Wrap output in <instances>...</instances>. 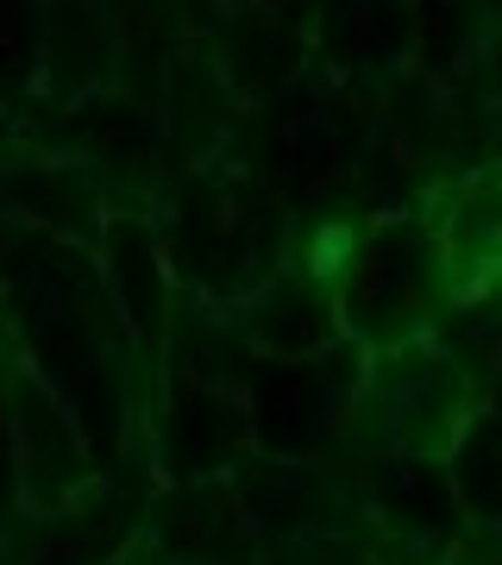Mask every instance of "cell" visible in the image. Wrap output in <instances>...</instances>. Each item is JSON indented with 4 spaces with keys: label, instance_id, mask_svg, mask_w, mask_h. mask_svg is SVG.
<instances>
[{
    "label": "cell",
    "instance_id": "obj_1",
    "mask_svg": "<svg viewBox=\"0 0 502 565\" xmlns=\"http://www.w3.org/2000/svg\"><path fill=\"white\" fill-rule=\"evenodd\" d=\"M464 377L440 352H402L396 371H389V390H383V415H389V434H396L402 452H421V459H446L464 434Z\"/></svg>",
    "mask_w": 502,
    "mask_h": 565
}]
</instances>
